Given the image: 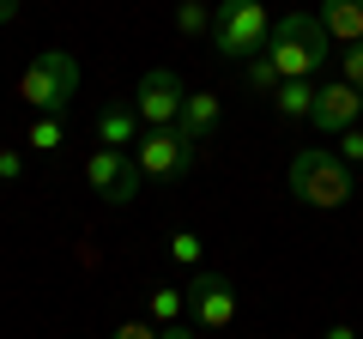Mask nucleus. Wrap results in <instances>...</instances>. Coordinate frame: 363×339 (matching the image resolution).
Returning a JSON list of instances; mask_svg holds the SVG:
<instances>
[{
    "label": "nucleus",
    "instance_id": "nucleus-11",
    "mask_svg": "<svg viewBox=\"0 0 363 339\" xmlns=\"http://www.w3.org/2000/svg\"><path fill=\"white\" fill-rule=\"evenodd\" d=\"M133 128H140L133 104H104V109H97V145H116V152H128V145H133Z\"/></svg>",
    "mask_w": 363,
    "mask_h": 339
},
{
    "label": "nucleus",
    "instance_id": "nucleus-12",
    "mask_svg": "<svg viewBox=\"0 0 363 339\" xmlns=\"http://www.w3.org/2000/svg\"><path fill=\"white\" fill-rule=\"evenodd\" d=\"M128 164H133L128 152H116V145H97V152L85 157V182L97 188V194H109V188H116L121 176H128Z\"/></svg>",
    "mask_w": 363,
    "mask_h": 339
},
{
    "label": "nucleus",
    "instance_id": "nucleus-6",
    "mask_svg": "<svg viewBox=\"0 0 363 339\" xmlns=\"http://www.w3.org/2000/svg\"><path fill=\"white\" fill-rule=\"evenodd\" d=\"M182 104H188V91H182V79L169 73V67H152V73L133 85V116H140V128H176Z\"/></svg>",
    "mask_w": 363,
    "mask_h": 339
},
{
    "label": "nucleus",
    "instance_id": "nucleus-20",
    "mask_svg": "<svg viewBox=\"0 0 363 339\" xmlns=\"http://www.w3.org/2000/svg\"><path fill=\"white\" fill-rule=\"evenodd\" d=\"M339 157H345V164H363V128H345V133H339Z\"/></svg>",
    "mask_w": 363,
    "mask_h": 339
},
{
    "label": "nucleus",
    "instance_id": "nucleus-23",
    "mask_svg": "<svg viewBox=\"0 0 363 339\" xmlns=\"http://www.w3.org/2000/svg\"><path fill=\"white\" fill-rule=\"evenodd\" d=\"M157 339H194V321H169V327H157Z\"/></svg>",
    "mask_w": 363,
    "mask_h": 339
},
{
    "label": "nucleus",
    "instance_id": "nucleus-16",
    "mask_svg": "<svg viewBox=\"0 0 363 339\" xmlns=\"http://www.w3.org/2000/svg\"><path fill=\"white\" fill-rule=\"evenodd\" d=\"M30 145H37V152H61L67 145V121L61 116H30Z\"/></svg>",
    "mask_w": 363,
    "mask_h": 339
},
{
    "label": "nucleus",
    "instance_id": "nucleus-25",
    "mask_svg": "<svg viewBox=\"0 0 363 339\" xmlns=\"http://www.w3.org/2000/svg\"><path fill=\"white\" fill-rule=\"evenodd\" d=\"M327 339H357V333H351V327H327Z\"/></svg>",
    "mask_w": 363,
    "mask_h": 339
},
{
    "label": "nucleus",
    "instance_id": "nucleus-4",
    "mask_svg": "<svg viewBox=\"0 0 363 339\" xmlns=\"http://www.w3.org/2000/svg\"><path fill=\"white\" fill-rule=\"evenodd\" d=\"M267 37H272V13L260 0H218L212 6V49L224 61L242 67L255 55H267Z\"/></svg>",
    "mask_w": 363,
    "mask_h": 339
},
{
    "label": "nucleus",
    "instance_id": "nucleus-9",
    "mask_svg": "<svg viewBox=\"0 0 363 339\" xmlns=\"http://www.w3.org/2000/svg\"><path fill=\"white\" fill-rule=\"evenodd\" d=\"M321 30H327V43H363V0H321Z\"/></svg>",
    "mask_w": 363,
    "mask_h": 339
},
{
    "label": "nucleus",
    "instance_id": "nucleus-14",
    "mask_svg": "<svg viewBox=\"0 0 363 339\" xmlns=\"http://www.w3.org/2000/svg\"><path fill=\"white\" fill-rule=\"evenodd\" d=\"M182 309H188V291H176V285H152V291H145V315H152V327L182 321Z\"/></svg>",
    "mask_w": 363,
    "mask_h": 339
},
{
    "label": "nucleus",
    "instance_id": "nucleus-15",
    "mask_svg": "<svg viewBox=\"0 0 363 339\" xmlns=\"http://www.w3.org/2000/svg\"><path fill=\"white\" fill-rule=\"evenodd\" d=\"M176 30L182 37H212V6L206 0H182L176 6Z\"/></svg>",
    "mask_w": 363,
    "mask_h": 339
},
{
    "label": "nucleus",
    "instance_id": "nucleus-1",
    "mask_svg": "<svg viewBox=\"0 0 363 339\" xmlns=\"http://www.w3.org/2000/svg\"><path fill=\"white\" fill-rule=\"evenodd\" d=\"M285 188L303 200V206H315V212H339V206H351V194H357V176H351V164L339 152L303 145V152L291 157V170H285Z\"/></svg>",
    "mask_w": 363,
    "mask_h": 339
},
{
    "label": "nucleus",
    "instance_id": "nucleus-8",
    "mask_svg": "<svg viewBox=\"0 0 363 339\" xmlns=\"http://www.w3.org/2000/svg\"><path fill=\"white\" fill-rule=\"evenodd\" d=\"M309 121L321 133H345V128H357L363 121V91L357 85H345V79H321L315 85V109H309Z\"/></svg>",
    "mask_w": 363,
    "mask_h": 339
},
{
    "label": "nucleus",
    "instance_id": "nucleus-17",
    "mask_svg": "<svg viewBox=\"0 0 363 339\" xmlns=\"http://www.w3.org/2000/svg\"><path fill=\"white\" fill-rule=\"evenodd\" d=\"M242 79H248V91H279V67H272L267 55H255V61H242Z\"/></svg>",
    "mask_w": 363,
    "mask_h": 339
},
{
    "label": "nucleus",
    "instance_id": "nucleus-7",
    "mask_svg": "<svg viewBox=\"0 0 363 339\" xmlns=\"http://www.w3.org/2000/svg\"><path fill=\"white\" fill-rule=\"evenodd\" d=\"M188 315H194V327H206V333H224V327L236 321V285L224 273H206V267H200V273L188 279Z\"/></svg>",
    "mask_w": 363,
    "mask_h": 339
},
{
    "label": "nucleus",
    "instance_id": "nucleus-19",
    "mask_svg": "<svg viewBox=\"0 0 363 339\" xmlns=\"http://www.w3.org/2000/svg\"><path fill=\"white\" fill-rule=\"evenodd\" d=\"M339 79L363 91V43H351V49H339Z\"/></svg>",
    "mask_w": 363,
    "mask_h": 339
},
{
    "label": "nucleus",
    "instance_id": "nucleus-2",
    "mask_svg": "<svg viewBox=\"0 0 363 339\" xmlns=\"http://www.w3.org/2000/svg\"><path fill=\"white\" fill-rule=\"evenodd\" d=\"M267 61L279 67V79H315L327 73V30L315 13H285L267 37Z\"/></svg>",
    "mask_w": 363,
    "mask_h": 339
},
{
    "label": "nucleus",
    "instance_id": "nucleus-24",
    "mask_svg": "<svg viewBox=\"0 0 363 339\" xmlns=\"http://www.w3.org/2000/svg\"><path fill=\"white\" fill-rule=\"evenodd\" d=\"M18 6H25V0H0V25H13V18H18Z\"/></svg>",
    "mask_w": 363,
    "mask_h": 339
},
{
    "label": "nucleus",
    "instance_id": "nucleus-10",
    "mask_svg": "<svg viewBox=\"0 0 363 339\" xmlns=\"http://www.w3.org/2000/svg\"><path fill=\"white\" fill-rule=\"evenodd\" d=\"M188 140H212L218 133V91H188V104H182V121H176Z\"/></svg>",
    "mask_w": 363,
    "mask_h": 339
},
{
    "label": "nucleus",
    "instance_id": "nucleus-21",
    "mask_svg": "<svg viewBox=\"0 0 363 339\" xmlns=\"http://www.w3.org/2000/svg\"><path fill=\"white\" fill-rule=\"evenodd\" d=\"M18 176H25V157L13 145H0V182H18Z\"/></svg>",
    "mask_w": 363,
    "mask_h": 339
},
{
    "label": "nucleus",
    "instance_id": "nucleus-22",
    "mask_svg": "<svg viewBox=\"0 0 363 339\" xmlns=\"http://www.w3.org/2000/svg\"><path fill=\"white\" fill-rule=\"evenodd\" d=\"M109 339H157V327H152V321H121Z\"/></svg>",
    "mask_w": 363,
    "mask_h": 339
},
{
    "label": "nucleus",
    "instance_id": "nucleus-13",
    "mask_svg": "<svg viewBox=\"0 0 363 339\" xmlns=\"http://www.w3.org/2000/svg\"><path fill=\"white\" fill-rule=\"evenodd\" d=\"M272 104H279V116H285V121H309V109H315V79H279Z\"/></svg>",
    "mask_w": 363,
    "mask_h": 339
},
{
    "label": "nucleus",
    "instance_id": "nucleus-18",
    "mask_svg": "<svg viewBox=\"0 0 363 339\" xmlns=\"http://www.w3.org/2000/svg\"><path fill=\"white\" fill-rule=\"evenodd\" d=\"M169 261H176V267H200V236L194 230H176V236H169Z\"/></svg>",
    "mask_w": 363,
    "mask_h": 339
},
{
    "label": "nucleus",
    "instance_id": "nucleus-5",
    "mask_svg": "<svg viewBox=\"0 0 363 339\" xmlns=\"http://www.w3.org/2000/svg\"><path fill=\"white\" fill-rule=\"evenodd\" d=\"M133 164H140L145 182H182L194 170V140L182 128H145L133 140Z\"/></svg>",
    "mask_w": 363,
    "mask_h": 339
},
{
    "label": "nucleus",
    "instance_id": "nucleus-3",
    "mask_svg": "<svg viewBox=\"0 0 363 339\" xmlns=\"http://www.w3.org/2000/svg\"><path fill=\"white\" fill-rule=\"evenodd\" d=\"M79 85H85V73H79L73 49H43L37 61L18 73V97L30 104V116H61L79 97Z\"/></svg>",
    "mask_w": 363,
    "mask_h": 339
}]
</instances>
